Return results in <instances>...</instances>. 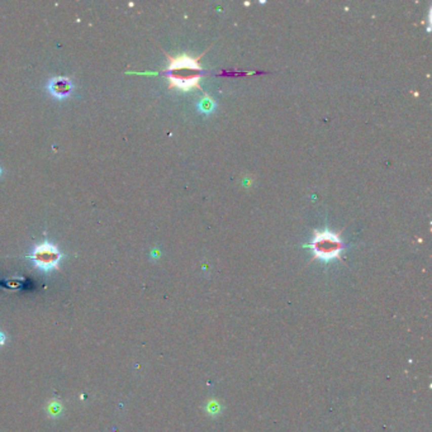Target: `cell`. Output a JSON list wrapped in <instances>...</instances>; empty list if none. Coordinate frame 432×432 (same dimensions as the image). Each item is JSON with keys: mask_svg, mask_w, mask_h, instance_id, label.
I'll return each instance as SVG.
<instances>
[{"mask_svg": "<svg viewBox=\"0 0 432 432\" xmlns=\"http://www.w3.org/2000/svg\"><path fill=\"white\" fill-rule=\"evenodd\" d=\"M190 57L188 55H181L178 57H169V66L165 74L169 80V88L189 92L190 89L202 90L199 80L204 74L203 66L201 65V57ZM203 92V90H202Z\"/></svg>", "mask_w": 432, "mask_h": 432, "instance_id": "6da1fadb", "label": "cell"}, {"mask_svg": "<svg viewBox=\"0 0 432 432\" xmlns=\"http://www.w3.org/2000/svg\"><path fill=\"white\" fill-rule=\"evenodd\" d=\"M313 250V259H321L323 261H330L333 259H340L343 250L340 233H333L330 231H315V237L310 244Z\"/></svg>", "mask_w": 432, "mask_h": 432, "instance_id": "7a4b0ae2", "label": "cell"}, {"mask_svg": "<svg viewBox=\"0 0 432 432\" xmlns=\"http://www.w3.org/2000/svg\"><path fill=\"white\" fill-rule=\"evenodd\" d=\"M61 259L62 254L60 250L54 244L47 241L34 246L31 255V260L33 261L34 266L44 271H51V270L57 269Z\"/></svg>", "mask_w": 432, "mask_h": 432, "instance_id": "3957f363", "label": "cell"}, {"mask_svg": "<svg viewBox=\"0 0 432 432\" xmlns=\"http://www.w3.org/2000/svg\"><path fill=\"white\" fill-rule=\"evenodd\" d=\"M72 89H74V85L67 77L57 76L50 80L49 83L50 93L57 99H64V98L69 97L72 93Z\"/></svg>", "mask_w": 432, "mask_h": 432, "instance_id": "277c9868", "label": "cell"}, {"mask_svg": "<svg viewBox=\"0 0 432 432\" xmlns=\"http://www.w3.org/2000/svg\"><path fill=\"white\" fill-rule=\"evenodd\" d=\"M207 411H208V413L212 414V416H216V414H218L219 412H221V406L218 404V402L209 401L208 404H207Z\"/></svg>", "mask_w": 432, "mask_h": 432, "instance_id": "5b68a950", "label": "cell"}, {"mask_svg": "<svg viewBox=\"0 0 432 432\" xmlns=\"http://www.w3.org/2000/svg\"><path fill=\"white\" fill-rule=\"evenodd\" d=\"M4 342H6V335L0 331V345H4Z\"/></svg>", "mask_w": 432, "mask_h": 432, "instance_id": "8992f818", "label": "cell"}, {"mask_svg": "<svg viewBox=\"0 0 432 432\" xmlns=\"http://www.w3.org/2000/svg\"><path fill=\"white\" fill-rule=\"evenodd\" d=\"M0 175H2V169H0Z\"/></svg>", "mask_w": 432, "mask_h": 432, "instance_id": "52a82bcc", "label": "cell"}]
</instances>
